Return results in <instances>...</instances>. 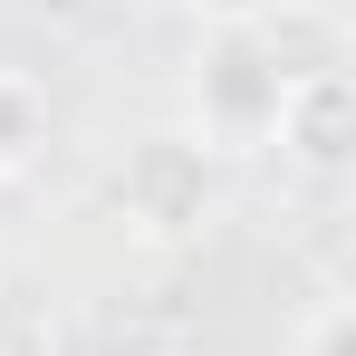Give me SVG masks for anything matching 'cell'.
<instances>
[{"mask_svg": "<svg viewBox=\"0 0 356 356\" xmlns=\"http://www.w3.org/2000/svg\"><path fill=\"white\" fill-rule=\"evenodd\" d=\"M49 145H58V97H49V77L0 67V183H10V174H29Z\"/></svg>", "mask_w": 356, "mask_h": 356, "instance_id": "obj_4", "label": "cell"}, {"mask_svg": "<svg viewBox=\"0 0 356 356\" xmlns=\"http://www.w3.org/2000/svg\"><path fill=\"white\" fill-rule=\"evenodd\" d=\"M193 10H202L212 29H250V19H270L280 0H193Z\"/></svg>", "mask_w": 356, "mask_h": 356, "instance_id": "obj_6", "label": "cell"}, {"mask_svg": "<svg viewBox=\"0 0 356 356\" xmlns=\"http://www.w3.org/2000/svg\"><path fill=\"white\" fill-rule=\"evenodd\" d=\"M260 145H280L298 174H347V154H356V77H347V58L280 77V106H270Z\"/></svg>", "mask_w": 356, "mask_h": 356, "instance_id": "obj_3", "label": "cell"}, {"mask_svg": "<svg viewBox=\"0 0 356 356\" xmlns=\"http://www.w3.org/2000/svg\"><path fill=\"white\" fill-rule=\"evenodd\" d=\"M106 212L125 241L145 250H193L222 222V145H202L193 125H145L125 135V154L106 164Z\"/></svg>", "mask_w": 356, "mask_h": 356, "instance_id": "obj_1", "label": "cell"}, {"mask_svg": "<svg viewBox=\"0 0 356 356\" xmlns=\"http://www.w3.org/2000/svg\"><path fill=\"white\" fill-rule=\"evenodd\" d=\"M280 49H270V29L250 19V29H222L212 39V58H202V145H250V135H270V106H280Z\"/></svg>", "mask_w": 356, "mask_h": 356, "instance_id": "obj_2", "label": "cell"}, {"mask_svg": "<svg viewBox=\"0 0 356 356\" xmlns=\"http://www.w3.org/2000/svg\"><path fill=\"white\" fill-rule=\"evenodd\" d=\"M298 356H356V308H347V298H327V308L308 318V337H298Z\"/></svg>", "mask_w": 356, "mask_h": 356, "instance_id": "obj_5", "label": "cell"}]
</instances>
